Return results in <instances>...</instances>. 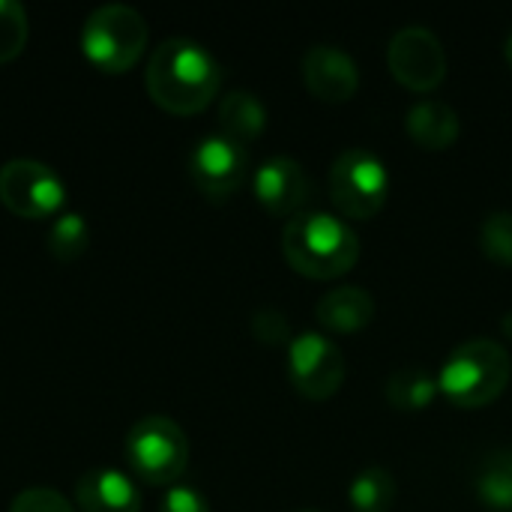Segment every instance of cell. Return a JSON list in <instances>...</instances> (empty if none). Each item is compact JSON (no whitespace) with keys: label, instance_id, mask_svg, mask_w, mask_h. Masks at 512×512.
<instances>
[{"label":"cell","instance_id":"obj_27","mask_svg":"<svg viewBox=\"0 0 512 512\" xmlns=\"http://www.w3.org/2000/svg\"><path fill=\"white\" fill-rule=\"evenodd\" d=\"M507 60H510V66H512V33H510V39H507Z\"/></svg>","mask_w":512,"mask_h":512},{"label":"cell","instance_id":"obj_22","mask_svg":"<svg viewBox=\"0 0 512 512\" xmlns=\"http://www.w3.org/2000/svg\"><path fill=\"white\" fill-rule=\"evenodd\" d=\"M27 45V12L15 0H0V63L15 60Z\"/></svg>","mask_w":512,"mask_h":512},{"label":"cell","instance_id":"obj_21","mask_svg":"<svg viewBox=\"0 0 512 512\" xmlns=\"http://www.w3.org/2000/svg\"><path fill=\"white\" fill-rule=\"evenodd\" d=\"M480 246L489 261L498 267H512V213L498 210L480 228Z\"/></svg>","mask_w":512,"mask_h":512},{"label":"cell","instance_id":"obj_24","mask_svg":"<svg viewBox=\"0 0 512 512\" xmlns=\"http://www.w3.org/2000/svg\"><path fill=\"white\" fill-rule=\"evenodd\" d=\"M9 512H75V510H72V504H69L60 492H54V489H27V492H21V495L12 501Z\"/></svg>","mask_w":512,"mask_h":512},{"label":"cell","instance_id":"obj_23","mask_svg":"<svg viewBox=\"0 0 512 512\" xmlns=\"http://www.w3.org/2000/svg\"><path fill=\"white\" fill-rule=\"evenodd\" d=\"M252 333L264 345H291V324L279 309H261L252 318Z\"/></svg>","mask_w":512,"mask_h":512},{"label":"cell","instance_id":"obj_20","mask_svg":"<svg viewBox=\"0 0 512 512\" xmlns=\"http://www.w3.org/2000/svg\"><path fill=\"white\" fill-rule=\"evenodd\" d=\"M90 246V225L81 213L75 210H63L51 228H48V252L60 261L69 264L75 258H81Z\"/></svg>","mask_w":512,"mask_h":512},{"label":"cell","instance_id":"obj_4","mask_svg":"<svg viewBox=\"0 0 512 512\" xmlns=\"http://www.w3.org/2000/svg\"><path fill=\"white\" fill-rule=\"evenodd\" d=\"M147 48V21L138 9L123 3L99 6L81 27L84 57L105 75L129 72Z\"/></svg>","mask_w":512,"mask_h":512},{"label":"cell","instance_id":"obj_15","mask_svg":"<svg viewBox=\"0 0 512 512\" xmlns=\"http://www.w3.org/2000/svg\"><path fill=\"white\" fill-rule=\"evenodd\" d=\"M405 129H408L411 141L423 150H450L459 141L462 123H459V114L447 102L423 99V102L411 105V111L405 117Z\"/></svg>","mask_w":512,"mask_h":512},{"label":"cell","instance_id":"obj_13","mask_svg":"<svg viewBox=\"0 0 512 512\" xmlns=\"http://www.w3.org/2000/svg\"><path fill=\"white\" fill-rule=\"evenodd\" d=\"M75 501L81 512H141L138 486L111 468L84 474L75 486Z\"/></svg>","mask_w":512,"mask_h":512},{"label":"cell","instance_id":"obj_19","mask_svg":"<svg viewBox=\"0 0 512 512\" xmlns=\"http://www.w3.org/2000/svg\"><path fill=\"white\" fill-rule=\"evenodd\" d=\"M396 477L384 468H366L354 477L348 501L354 512H390L396 504Z\"/></svg>","mask_w":512,"mask_h":512},{"label":"cell","instance_id":"obj_16","mask_svg":"<svg viewBox=\"0 0 512 512\" xmlns=\"http://www.w3.org/2000/svg\"><path fill=\"white\" fill-rule=\"evenodd\" d=\"M219 126L222 135L237 141V144H249L255 141L264 126H267V108L261 105V99L249 90H231L222 102H219Z\"/></svg>","mask_w":512,"mask_h":512},{"label":"cell","instance_id":"obj_11","mask_svg":"<svg viewBox=\"0 0 512 512\" xmlns=\"http://www.w3.org/2000/svg\"><path fill=\"white\" fill-rule=\"evenodd\" d=\"M252 189H255L258 204L270 216H294L309 201L312 183L297 159L273 156L255 171Z\"/></svg>","mask_w":512,"mask_h":512},{"label":"cell","instance_id":"obj_12","mask_svg":"<svg viewBox=\"0 0 512 512\" xmlns=\"http://www.w3.org/2000/svg\"><path fill=\"white\" fill-rule=\"evenodd\" d=\"M303 81L321 102H348L360 87V69L339 45H312L303 57Z\"/></svg>","mask_w":512,"mask_h":512},{"label":"cell","instance_id":"obj_28","mask_svg":"<svg viewBox=\"0 0 512 512\" xmlns=\"http://www.w3.org/2000/svg\"><path fill=\"white\" fill-rule=\"evenodd\" d=\"M297 512H315V510H297Z\"/></svg>","mask_w":512,"mask_h":512},{"label":"cell","instance_id":"obj_26","mask_svg":"<svg viewBox=\"0 0 512 512\" xmlns=\"http://www.w3.org/2000/svg\"><path fill=\"white\" fill-rule=\"evenodd\" d=\"M504 333H507V336H510V339H512V315H510V318H507V321H504Z\"/></svg>","mask_w":512,"mask_h":512},{"label":"cell","instance_id":"obj_18","mask_svg":"<svg viewBox=\"0 0 512 512\" xmlns=\"http://www.w3.org/2000/svg\"><path fill=\"white\" fill-rule=\"evenodd\" d=\"M477 495L495 512H512V450L492 453L477 474Z\"/></svg>","mask_w":512,"mask_h":512},{"label":"cell","instance_id":"obj_10","mask_svg":"<svg viewBox=\"0 0 512 512\" xmlns=\"http://www.w3.org/2000/svg\"><path fill=\"white\" fill-rule=\"evenodd\" d=\"M249 174V153L243 144L219 135L201 138L189 153V177L213 201L231 198Z\"/></svg>","mask_w":512,"mask_h":512},{"label":"cell","instance_id":"obj_7","mask_svg":"<svg viewBox=\"0 0 512 512\" xmlns=\"http://www.w3.org/2000/svg\"><path fill=\"white\" fill-rule=\"evenodd\" d=\"M0 201L21 219H48L63 213L66 186L51 165L12 159L0 168Z\"/></svg>","mask_w":512,"mask_h":512},{"label":"cell","instance_id":"obj_1","mask_svg":"<svg viewBox=\"0 0 512 512\" xmlns=\"http://www.w3.org/2000/svg\"><path fill=\"white\" fill-rule=\"evenodd\" d=\"M147 93L150 99L177 117H189L204 111L213 96L219 93L222 84V72L216 57L183 36L165 39L147 63Z\"/></svg>","mask_w":512,"mask_h":512},{"label":"cell","instance_id":"obj_9","mask_svg":"<svg viewBox=\"0 0 512 512\" xmlns=\"http://www.w3.org/2000/svg\"><path fill=\"white\" fill-rule=\"evenodd\" d=\"M387 63L393 78L414 93H432L447 78L444 45L429 27L420 24H408L390 39Z\"/></svg>","mask_w":512,"mask_h":512},{"label":"cell","instance_id":"obj_2","mask_svg":"<svg viewBox=\"0 0 512 512\" xmlns=\"http://www.w3.org/2000/svg\"><path fill=\"white\" fill-rule=\"evenodd\" d=\"M282 252L291 270L306 279H339L360 258L357 234L333 213H297L282 231Z\"/></svg>","mask_w":512,"mask_h":512},{"label":"cell","instance_id":"obj_14","mask_svg":"<svg viewBox=\"0 0 512 512\" xmlns=\"http://www.w3.org/2000/svg\"><path fill=\"white\" fill-rule=\"evenodd\" d=\"M315 315H318L324 330L339 333V336H351V333H360L372 324L375 297L369 291H363L360 285L333 288L318 300Z\"/></svg>","mask_w":512,"mask_h":512},{"label":"cell","instance_id":"obj_8","mask_svg":"<svg viewBox=\"0 0 512 512\" xmlns=\"http://www.w3.org/2000/svg\"><path fill=\"white\" fill-rule=\"evenodd\" d=\"M348 366L336 342L321 333H300L288 345V378L294 390L309 402H324L345 384Z\"/></svg>","mask_w":512,"mask_h":512},{"label":"cell","instance_id":"obj_3","mask_svg":"<svg viewBox=\"0 0 512 512\" xmlns=\"http://www.w3.org/2000/svg\"><path fill=\"white\" fill-rule=\"evenodd\" d=\"M510 354L492 339H471L459 345L438 375L441 396L465 411L495 402L510 384Z\"/></svg>","mask_w":512,"mask_h":512},{"label":"cell","instance_id":"obj_25","mask_svg":"<svg viewBox=\"0 0 512 512\" xmlns=\"http://www.w3.org/2000/svg\"><path fill=\"white\" fill-rule=\"evenodd\" d=\"M159 512H210L207 498L192 486H171L159 504Z\"/></svg>","mask_w":512,"mask_h":512},{"label":"cell","instance_id":"obj_17","mask_svg":"<svg viewBox=\"0 0 512 512\" xmlns=\"http://www.w3.org/2000/svg\"><path fill=\"white\" fill-rule=\"evenodd\" d=\"M438 393V378H432L426 369H399L387 381V402L405 414L426 411L438 399Z\"/></svg>","mask_w":512,"mask_h":512},{"label":"cell","instance_id":"obj_5","mask_svg":"<svg viewBox=\"0 0 512 512\" xmlns=\"http://www.w3.org/2000/svg\"><path fill=\"white\" fill-rule=\"evenodd\" d=\"M126 459L147 486H171L189 465V441L168 417H144L126 435Z\"/></svg>","mask_w":512,"mask_h":512},{"label":"cell","instance_id":"obj_6","mask_svg":"<svg viewBox=\"0 0 512 512\" xmlns=\"http://www.w3.org/2000/svg\"><path fill=\"white\" fill-rule=\"evenodd\" d=\"M330 198L348 219H372L390 198L387 165L369 150H345L330 168Z\"/></svg>","mask_w":512,"mask_h":512}]
</instances>
